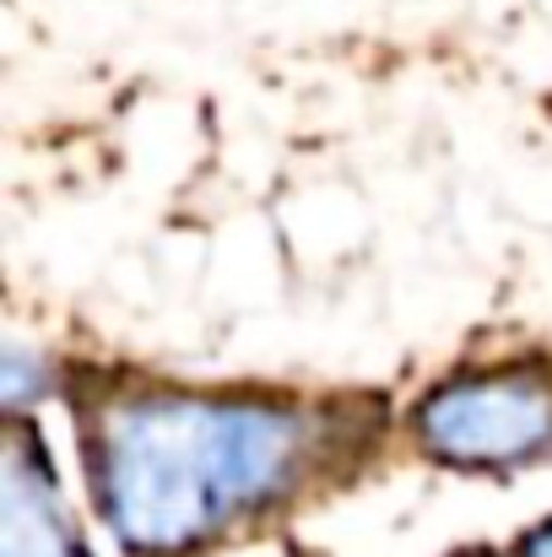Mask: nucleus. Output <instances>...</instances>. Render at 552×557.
<instances>
[{
	"label": "nucleus",
	"instance_id": "nucleus-6",
	"mask_svg": "<svg viewBox=\"0 0 552 557\" xmlns=\"http://www.w3.org/2000/svg\"><path fill=\"white\" fill-rule=\"evenodd\" d=\"M466 557H488V553H466Z\"/></svg>",
	"mask_w": 552,
	"mask_h": 557
},
{
	"label": "nucleus",
	"instance_id": "nucleus-5",
	"mask_svg": "<svg viewBox=\"0 0 552 557\" xmlns=\"http://www.w3.org/2000/svg\"><path fill=\"white\" fill-rule=\"evenodd\" d=\"M520 557H552V520H542V525L520 542Z\"/></svg>",
	"mask_w": 552,
	"mask_h": 557
},
{
	"label": "nucleus",
	"instance_id": "nucleus-2",
	"mask_svg": "<svg viewBox=\"0 0 552 557\" xmlns=\"http://www.w3.org/2000/svg\"><path fill=\"white\" fill-rule=\"evenodd\" d=\"M412 438L428 460L455 471H526L552 460V363L461 369L422 389Z\"/></svg>",
	"mask_w": 552,
	"mask_h": 557
},
{
	"label": "nucleus",
	"instance_id": "nucleus-3",
	"mask_svg": "<svg viewBox=\"0 0 552 557\" xmlns=\"http://www.w3.org/2000/svg\"><path fill=\"white\" fill-rule=\"evenodd\" d=\"M0 557H87L54 493L49 460L33 449V433L22 428H11L0 471Z\"/></svg>",
	"mask_w": 552,
	"mask_h": 557
},
{
	"label": "nucleus",
	"instance_id": "nucleus-1",
	"mask_svg": "<svg viewBox=\"0 0 552 557\" xmlns=\"http://www.w3.org/2000/svg\"><path fill=\"white\" fill-rule=\"evenodd\" d=\"M336 449L326 411L266 395L131 389L93 400L82 466L131 557H189L287 504Z\"/></svg>",
	"mask_w": 552,
	"mask_h": 557
},
{
	"label": "nucleus",
	"instance_id": "nucleus-4",
	"mask_svg": "<svg viewBox=\"0 0 552 557\" xmlns=\"http://www.w3.org/2000/svg\"><path fill=\"white\" fill-rule=\"evenodd\" d=\"M0 384H5V411H11V417H22L33 400H44V384H49L44 358H33L22 342H5V358H0Z\"/></svg>",
	"mask_w": 552,
	"mask_h": 557
}]
</instances>
